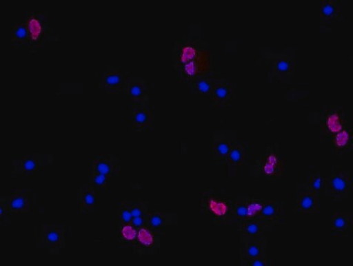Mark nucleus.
Returning <instances> with one entry per match:
<instances>
[{"label":"nucleus","instance_id":"nucleus-27","mask_svg":"<svg viewBox=\"0 0 353 266\" xmlns=\"http://www.w3.org/2000/svg\"><path fill=\"white\" fill-rule=\"evenodd\" d=\"M239 236H264L265 232L274 229V225L260 219L239 221L236 223Z\"/></svg>","mask_w":353,"mask_h":266},{"label":"nucleus","instance_id":"nucleus-12","mask_svg":"<svg viewBox=\"0 0 353 266\" xmlns=\"http://www.w3.org/2000/svg\"><path fill=\"white\" fill-rule=\"evenodd\" d=\"M161 235L147 226L138 229L137 237L133 245V254L139 258L145 255H156L160 253Z\"/></svg>","mask_w":353,"mask_h":266},{"label":"nucleus","instance_id":"nucleus-17","mask_svg":"<svg viewBox=\"0 0 353 266\" xmlns=\"http://www.w3.org/2000/svg\"><path fill=\"white\" fill-rule=\"evenodd\" d=\"M154 88V84L148 83L146 78L130 76L123 90L125 99L130 104L147 103L148 91Z\"/></svg>","mask_w":353,"mask_h":266},{"label":"nucleus","instance_id":"nucleus-38","mask_svg":"<svg viewBox=\"0 0 353 266\" xmlns=\"http://www.w3.org/2000/svg\"><path fill=\"white\" fill-rule=\"evenodd\" d=\"M241 266H272L274 265V263L268 258H258L250 260L239 261Z\"/></svg>","mask_w":353,"mask_h":266},{"label":"nucleus","instance_id":"nucleus-36","mask_svg":"<svg viewBox=\"0 0 353 266\" xmlns=\"http://www.w3.org/2000/svg\"><path fill=\"white\" fill-rule=\"evenodd\" d=\"M90 176L88 178V183L95 190H106L110 180L105 176L100 175L99 173L90 172Z\"/></svg>","mask_w":353,"mask_h":266},{"label":"nucleus","instance_id":"nucleus-9","mask_svg":"<svg viewBox=\"0 0 353 266\" xmlns=\"http://www.w3.org/2000/svg\"><path fill=\"white\" fill-rule=\"evenodd\" d=\"M12 158L14 167L12 178H34L39 168L54 165L52 154H13Z\"/></svg>","mask_w":353,"mask_h":266},{"label":"nucleus","instance_id":"nucleus-7","mask_svg":"<svg viewBox=\"0 0 353 266\" xmlns=\"http://www.w3.org/2000/svg\"><path fill=\"white\" fill-rule=\"evenodd\" d=\"M296 63V56L292 53L268 54L267 65L270 68L268 73L269 83L275 77L279 83L289 86L294 75Z\"/></svg>","mask_w":353,"mask_h":266},{"label":"nucleus","instance_id":"nucleus-28","mask_svg":"<svg viewBox=\"0 0 353 266\" xmlns=\"http://www.w3.org/2000/svg\"><path fill=\"white\" fill-rule=\"evenodd\" d=\"M258 219L273 225L284 224L285 223V203L270 198L261 212Z\"/></svg>","mask_w":353,"mask_h":266},{"label":"nucleus","instance_id":"nucleus-23","mask_svg":"<svg viewBox=\"0 0 353 266\" xmlns=\"http://www.w3.org/2000/svg\"><path fill=\"white\" fill-rule=\"evenodd\" d=\"M237 142L236 136H227L226 133L214 134L213 143L214 166H225L232 149Z\"/></svg>","mask_w":353,"mask_h":266},{"label":"nucleus","instance_id":"nucleus-34","mask_svg":"<svg viewBox=\"0 0 353 266\" xmlns=\"http://www.w3.org/2000/svg\"><path fill=\"white\" fill-rule=\"evenodd\" d=\"M307 178L308 182L307 183L310 190L319 194L324 192L327 180L321 175L320 172L308 171Z\"/></svg>","mask_w":353,"mask_h":266},{"label":"nucleus","instance_id":"nucleus-10","mask_svg":"<svg viewBox=\"0 0 353 266\" xmlns=\"http://www.w3.org/2000/svg\"><path fill=\"white\" fill-rule=\"evenodd\" d=\"M214 50L205 46L199 57L177 72V81L180 84L188 85L197 76L214 71Z\"/></svg>","mask_w":353,"mask_h":266},{"label":"nucleus","instance_id":"nucleus-18","mask_svg":"<svg viewBox=\"0 0 353 266\" xmlns=\"http://www.w3.org/2000/svg\"><path fill=\"white\" fill-rule=\"evenodd\" d=\"M8 203L14 214L28 213L34 209L38 213L43 212L37 206L36 192L33 190H12Z\"/></svg>","mask_w":353,"mask_h":266},{"label":"nucleus","instance_id":"nucleus-20","mask_svg":"<svg viewBox=\"0 0 353 266\" xmlns=\"http://www.w3.org/2000/svg\"><path fill=\"white\" fill-rule=\"evenodd\" d=\"M344 1L342 0H321L319 6L321 26L337 24L344 19Z\"/></svg>","mask_w":353,"mask_h":266},{"label":"nucleus","instance_id":"nucleus-3","mask_svg":"<svg viewBox=\"0 0 353 266\" xmlns=\"http://www.w3.org/2000/svg\"><path fill=\"white\" fill-rule=\"evenodd\" d=\"M309 125L319 127V136L330 142L341 130L352 125L349 112L341 106H323L317 112H310Z\"/></svg>","mask_w":353,"mask_h":266},{"label":"nucleus","instance_id":"nucleus-31","mask_svg":"<svg viewBox=\"0 0 353 266\" xmlns=\"http://www.w3.org/2000/svg\"><path fill=\"white\" fill-rule=\"evenodd\" d=\"M171 214L161 212L158 209L148 213L146 226L161 236L166 235V227L171 224Z\"/></svg>","mask_w":353,"mask_h":266},{"label":"nucleus","instance_id":"nucleus-1","mask_svg":"<svg viewBox=\"0 0 353 266\" xmlns=\"http://www.w3.org/2000/svg\"><path fill=\"white\" fill-rule=\"evenodd\" d=\"M250 178H265L273 183L285 176V151L281 142L268 143L254 165L249 167Z\"/></svg>","mask_w":353,"mask_h":266},{"label":"nucleus","instance_id":"nucleus-26","mask_svg":"<svg viewBox=\"0 0 353 266\" xmlns=\"http://www.w3.org/2000/svg\"><path fill=\"white\" fill-rule=\"evenodd\" d=\"M331 235L334 238H348L352 233V213L334 212L331 216Z\"/></svg>","mask_w":353,"mask_h":266},{"label":"nucleus","instance_id":"nucleus-4","mask_svg":"<svg viewBox=\"0 0 353 266\" xmlns=\"http://www.w3.org/2000/svg\"><path fill=\"white\" fill-rule=\"evenodd\" d=\"M70 235V225H36V248L46 249L49 254H59L66 248V240Z\"/></svg>","mask_w":353,"mask_h":266},{"label":"nucleus","instance_id":"nucleus-5","mask_svg":"<svg viewBox=\"0 0 353 266\" xmlns=\"http://www.w3.org/2000/svg\"><path fill=\"white\" fill-rule=\"evenodd\" d=\"M205 46H208L207 43L203 42L199 36L178 37L174 45L173 70L177 73L181 68L196 59Z\"/></svg>","mask_w":353,"mask_h":266},{"label":"nucleus","instance_id":"nucleus-11","mask_svg":"<svg viewBox=\"0 0 353 266\" xmlns=\"http://www.w3.org/2000/svg\"><path fill=\"white\" fill-rule=\"evenodd\" d=\"M154 127V108L147 103L130 104V129L136 133L153 130Z\"/></svg>","mask_w":353,"mask_h":266},{"label":"nucleus","instance_id":"nucleus-24","mask_svg":"<svg viewBox=\"0 0 353 266\" xmlns=\"http://www.w3.org/2000/svg\"><path fill=\"white\" fill-rule=\"evenodd\" d=\"M330 143L332 154L336 156L339 159H343L346 154H351L353 150L352 125L341 130Z\"/></svg>","mask_w":353,"mask_h":266},{"label":"nucleus","instance_id":"nucleus-16","mask_svg":"<svg viewBox=\"0 0 353 266\" xmlns=\"http://www.w3.org/2000/svg\"><path fill=\"white\" fill-rule=\"evenodd\" d=\"M130 76V71L113 68L110 66V68L103 71L99 83V89L103 90L107 95H118L124 90Z\"/></svg>","mask_w":353,"mask_h":266},{"label":"nucleus","instance_id":"nucleus-37","mask_svg":"<svg viewBox=\"0 0 353 266\" xmlns=\"http://www.w3.org/2000/svg\"><path fill=\"white\" fill-rule=\"evenodd\" d=\"M118 221L120 223H131L130 198L119 202Z\"/></svg>","mask_w":353,"mask_h":266},{"label":"nucleus","instance_id":"nucleus-29","mask_svg":"<svg viewBox=\"0 0 353 266\" xmlns=\"http://www.w3.org/2000/svg\"><path fill=\"white\" fill-rule=\"evenodd\" d=\"M96 191L88 183L83 184V188L77 191V200L79 213H94L96 212Z\"/></svg>","mask_w":353,"mask_h":266},{"label":"nucleus","instance_id":"nucleus-14","mask_svg":"<svg viewBox=\"0 0 353 266\" xmlns=\"http://www.w3.org/2000/svg\"><path fill=\"white\" fill-rule=\"evenodd\" d=\"M321 210V194L310 190L307 183H296V202L292 213H319Z\"/></svg>","mask_w":353,"mask_h":266},{"label":"nucleus","instance_id":"nucleus-13","mask_svg":"<svg viewBox=\"0 0 353 266\" xmlns=\"http://www.w3.org/2000/svg\"><path fill=\"white\" fill-rule=\"evenodd\" d=\"M270 198L252 197L239 194L234 202L236 223L259 218Z\"/></svg>","mask_w":353,"mask_h":266},{"label":"nucleus","instance_id":"nucleus-32","mask_svg":"<svg viewBox=\"0 0 353 266\" xmlns=\"http://www.w3.org/2000/svg\"><path fill=\"white\" fill-rule=\"evenodd\" d=\"M138 229L132 223L118 222L119 249H132L137 237Z\"/></svg>","mask_w":353,"mask_h":266},{"label":"nucleus","instance_id":"nucleus-8","mask_svg":"<svg viewBox=\"0 0 353 266\" xmlns=\"http://www.w3.org/2000/svg\"><path fill=\"white\" fill-rule=\"evenodd\" d=\"M29 33L30 48H42L48 45V15L46 12H28L24 14L23 22Z\"/></svg>","mask_w":353,"mask_h":266},{"label":"nucleus","instance_id":"nucleus-22","mask_svg":"<svg viewBox=\"0 0 353 266\" xmlns=\"http://www.w3.org/2000/svg\"><path fill=\"white\" fill-rule=\"evenodd\" d=\"M214 107H234L237 104V85L223 79L212 93Z\"/></svg>","mask_w":353,"mask_h":266},{"label":"nucleus","instance_id":"nucleus-15","mask_svg":"<svg viewBox=\"0 0 353 266\" xmlns=\"http://www.w3.org/2000/svg\"><path fill=\"white\" fill-rule=\"evenodd\" d=\"M241 247L237 249L238 261L250 260L258 258H268L267 237L239 236Z\"/></svg>","mask_w":353,"mask_h":266},{"label":"nucleus","instance_id":"nucleus-33","mask_svg":"<svg viewBox=\"0 0 353 266\" xmlns=\"http://www.w3.org/2000/svg\"><path fill=\"white\" fill-rule=\"evenodd\" d=\"M29 33L23 23H14L12 25V45L17 48L29 45Z\"/></svg>","mask_w":353,"mask_h":266},{"label":"nucleus","instance_id":"nucleus-21","mask_svg":"<svg viewBox=\"0 0 353 266\" xmlns=\"http://www.w3.org/2000/svg\"><path fill=\"white\" fill-rule=\"evenodd\" d=\"M249 158L250 146L248 143L237 141L228 157L225 165L227 177H236L239 167L248 165Z\"/></svg>","mask_w":353,"mask_h":266},{"label":"nucleus","instance_id":"nucleus-2","mask_svg":"<svg viewBox=\"0 0 353 266\" xmlns=\"http://www.w3.org/2000/svg\"><path fill=\"white\" fill-rule=\"evenodd\" d=\"M234 202L235 200L221 190L201 191V211L210 214L216 226L230 228L236 225Z\"/></svg>","mask_w":353,"mask_h":266},{"label":"nucleus","instance_id":"nucleus-30","mask_svg":"<svg viewBox=\"0 0 353 266\" xmlns=\"http://www.w3.org/2000/svg\"><path fill=\"white\" fill-rule=\"evenodd\" d=\"M131 223L137 229L147 225L148 202L143 198H130Z\"/></svg>","mask_w":353,"mask_h":266},{"label":"nucleus","instance_id":"nucleus-25","mask_svg":"<svg viewBox=\"0 0 353 266\" xmlns=\"http://www.w3.org/2000/svg\"><path fill=\"white\" fill-rule=\"evenodd\" d=\"M219 73L218 71H212L191 81L187 85L190 93L193 95H212L216 85L223 80L214 77V74Z\"/></svg>","mask_w":353,"mask_h":266},{"label":"nucleus","instance_id":"nucleus-19","mask_svg":"<svg viewBox=\"0 0 353 266\" xmlns=\"http://www.w3.org/2000/svg\"><path fill=\"white\" fill-rule=\"evenodd\" d=\"M123 167L120 165L119 158L114 154L95 155L92 166L90 167V172L99 173L109 179L117 178Z\"/></svg>","mask_w":353,"mask_h":266},{"label":"nucleus","instance_id":"nucleus-6","mask_svg":"<svg viewBox=\"0 0 353 266\" xmlns=\"http://www.w3.org/2000/svg\"><path fill=\"white\" fill-rule=\"evenodd\" d=\"M352 176L344 166H336L331 170L324 191L327 201H341L350 198L352 191Z\"/></svg>","mask_w":353,"mask_h":266},{"label":"nucleus","instance_id":"nucleus-35","mask_svg":"<svg viewBox=\"0 0 353 266\" xmlns=\"http://www.w3.org/2000/svg\"><path fill=\"white\" fill-rule=\"evenodd\" d=\"M9 194L6 196H0V224H8L12 223L13 214L11 207L8 203Z\"/></svg>","mask_w":353,"mask_h":266}]
</instances>
